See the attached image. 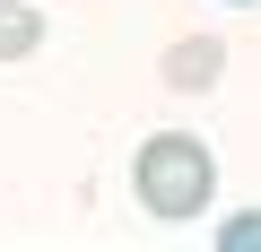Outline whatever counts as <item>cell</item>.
I'll return each mask as SVG.
<instances>
[{"instance_id": "obj_2", "label": "cell", "mask_w": 261, "mask_h": 252, "mask_svg": "<svg viewBox=\"0 0 261 252\" xmlns=\"http://www.w3.org/2000/svg\"><path fill=\"white\" fill-rule=\"evenodd\" d=\"M218 61H226V52H218L209 35H200V44H174V52H166V87H183V96H192V87H209V78H218Z\"/></svg>"}, {"instance_id": "obj_3", "label": "cell", "mask_w": 261, "mask_h": 252, "mask_svg": "<svg viewBox=\"0 0 261 252\" xmlns=\"http://www.w3.org/2000/svg\"><path fill=\"white\" fill-rule=\"evenodd\" d=\"M44 44V9H27V0H0V61H27Z\"/></svg>"}, {"instance_id": "obj_1", "label": "cell", "mask_w": 261, "mask_h": 252, "mask_svg": "<svg viewBox=\"0 0 261 252\" xmlns=\"http://www.w3.org/2000/svg\"><path fill=\"white\" fill-rule=\"evenodd\" d=\"M130 191H140V209L157 226H192L218 191V157L192 139V131H157L140 157H130Z\"/></svg>"}, {"instance_id": "obj_5", "label": "cell", "mask_w": 261, "mask_h": 252, "mask_svg": "<svg viewBox=\"0 0 261 252\" xmlns=\"http://www.w3.org/2000/svg\"><path fill=\"white\" fill-rule=\"evenodd\" d=\"M226 9H252V0H226Z\"/></svg>"}, {"instance_id": "obj_4", "label": "cell", "mask_w": 261, "mask_h": 252, "mask_svg": "<svg viewBox=\"0 0 261 252\" xmlns=\"http://www.w3.org/2000/svg\"><path fill=\"white\" fill-rule=\"evenodd\" d=\"M218 252H261V209L226 217V226H218Z\"/></svg>"}]
</instances>
